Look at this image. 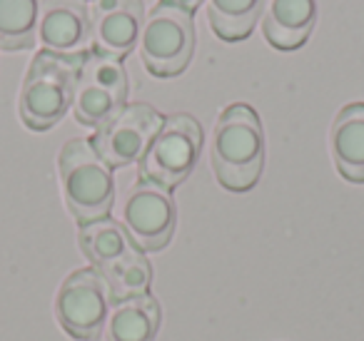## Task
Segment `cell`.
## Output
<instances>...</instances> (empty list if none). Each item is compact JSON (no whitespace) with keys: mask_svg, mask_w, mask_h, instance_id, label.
<instances>
[{"mask_svg":"<svg viewBox=\"0 0 364 341\" xmlns=\"http://www.w3.org/2000/svg\"><path fill=\"white\" fill-rule=\"evenodd\" d=\"M160 326V304L155 296L142 294L122 299L112 306L105 321L107 341H152Z\"/></svg>","mask_w":364,"mask_h":341,"instance_id":"cell-14","label":"cell"},{"mask_svg":"<svg viewBox=\"0 0 364 341\" xmlns=\"http://www.w3.org/2000/svg\"><path fill=\"white\" fill-rule=\"evenodd\" d=\"M329 155L344 180L364 185V102H349L329 130Z\"/></svg>","mask_w":364,"mask_h":341,"instance_id":"cell-13","label":"cell"},{"mask_svg":"<svg viewBox=\"0 0 364 341\" xmlns=\"http://www.w3.org/2000/svg\"><path fill=\"white\" fill-rule=\"evenodd\" d=\"M77 244H80L82 254L92 264V269L97 271L105 269L112 261H117L120 256L130 254L132 249H137L130 237H127L125 227L117 220H112V217H102V220H95L90 224H80Z\"/></svg>","mask_w":364,"mask_h":341,"instance_id":"cell-15","label":"cell"},{"mask_svg":"<svg viewBox=\"0 0 364 341\" xmlns=\"http://www.w3.org/2000/svg\"><path fill=\"white\" fill-rule=\"evenodd\" d=\"M203 150V125L188 112L165 117L150 147L142 155L140 180L155 182L165 190H175L195 170Z\"/></svg>","mask_w":364,"mask_h":341,"instance_id":"cell-5","label":"cell"},{"mask_svg":"<svg viewBox=\"0 0 364 341\" xmlns=\"http://www.w3.org/2000/svg\"><path fill=\"white\" fill-rule=\"evenodd\" d=\"M177 210L170 190L137 180L122 197V222L127 237L140 251H157L170 244Z\"/></svg>","mask_w":364,"mask_h":341,"instance_id":"cell-7","label":"cell"},{"mask_svg":"<svg viewBox=\"0 0 364 341\" xmlns=\"http://www.w3.org/2000/svg\"><path fill=\"white\" fill-rule=\"evenodd\" d=\"M58 175L65 205L77 224H90L110 215L115 200L112 167L97 155L90 140L65 142L58 155Z\"/></svg>","mask_w":364,"mask_h":341,"instance_id":"cell-2","label":"cell"},{"mask_svg":"<svg viewBox=\"0 0 364 341\" xmlns=\"http://www.w3.org/2000/svg\"><path fill=\"white\" fill-rule=\"evenodd\" d=\"M105 279L97 269H77L60 284L55 294V316L60 326L77 341H95L107 321Z\"/></svg>","mask_w":364,"mask_h":341,"instance_id":"cell-8","label":"cell"},{"mask_svg":"<svg viewBox=\"0 0 364 341\" xmlns=\"http://www.w3.org/2000/svg\"><path fill=\"white\" fill-rule=\"evenodd\" d=\"M170 3H175V6H180L182 11H188V13H195L203 6V0H170Z\"/></svg>","mask_w":364,"mask_h":341,"instance_id":"cell-19","label":"cell"},{"mask_svg":"<svg viewBox=\"0 0 364 341\" xmlns=\"http://www.w3.org/2000/svg\"><path fill=\"white\" fill-rule=\"evenodd\" d=\"M127 70L122 60L87 53L77 70L73 115L80 125L100 127L127 105Z\"/></svg>","mask_w":364,"mask_h":341,"instance_id":"cell-6","label":"cell"},{"mask_svg":"<svg viewBox=\"0 0 364 341\" xmlns=\"http://www.w3.org/2000/svg\"><path fill=\"white\" fill-rule=\"evenodd\" d=\"M36 40L46 53L82 60L92 53L90 0H41Z\"/></svg>","mask_w":364,"mask_h":341,"instance_id":"cell-10","label":"cell"},{"mask_svg":"<svg viewBox=\"0 0 364 341\" xmlns=\"http://www.w3.org/2000/svg\"><path fill=\"white\" fill-rule=\"evenodd\" d=\"M142 23V0H90L92 53L125 60L137 48Z\"/></svg>","mask_w":364,"mask_h":341,"instance_id":"cell-11","label":"cell"},{"mask_svg":"<svg viewBox=\"0 0 364 341\" xmlns=\"http://www.w3.org/2000/svg\"><path fill=\"white\" fill-rule=\"evenodd\" d=\"M165 117L145 102L125 105L115 117L100 125L90 137L97 155L110 167H127L142 160L152 137L162 127Z\"/></svg>","mask_w":364,"mask_h":341,"instance_id":"cell-9","label":"cell"},{"mask_svg":"<svg viewBox=\"0 0 364 341\" xmlns=\"http://www.w3.org/2000/svg\"><path fill=\"white\" fill-rule=\"evenodd\" d=\"M80 65L82 60H70L46 50L36 53L18 92V115L23 125L43 132L65 117L73 107Z\"/></svg>","mask_w":364,"mask_h":341,"instance_id":"cell-3","label":"cell"},{"mask_svg":"<svg viewBox=\"0 0 364 341\" xmlns=\"http://www.w3.org/2000/svg\"><path fill=\"white\" fill-rule=\"evenodd\" d=\"M213 33L220 40H245L262 16L264 0H203Z\"/></svg>","mask_w":364,"mask_h":341,"instance_id":"cell-16","label":"cell"},{"mask_svg":"<svg viewBox=\"0 0 364 341\" xmlns=\"http://www.w3.org/2000/svg\"><path fill=\"white\" fill-rule=\"evenodd\" d=\"M100 276L105 279L110 301L117 304L122 299L147 294L152 281V266L140 249H132L130 254L120 256L117 261L107 264L105 269H100Z\"/></svg>","mask_w":364,"mask_h":341,"instance_id":"cell-17","label":"cell"},{"mask_svg":"<svg viewBox=\"0 0 364 341\" xmlns=\"http://www.w3.org/2000/svg\"><path fill=\"white\" fill-rule=\"evenodd\" d=\"M41 0H0V50L36 45Z\"/></svg>","mask_w":364,"mask_h":341,"instance_id":"cell-18","label":"cell"},{"mask_svg":"<svg viewBox=\"0 0 364 341\" xmlns=\"http://www.w3.org/2000/svg\"><path fill=\"white\" fill-rule=\"evenodd\" d=\"M142 65L155 77H175L190 65L195 53L193 13L182 11L170 0H157L145 13L140 40Z\"/></svg>","mask_w":364,"mask_h":341,"instance_id":"cell-4","label":"cell"},{"mask_svg":"<svg viewBox=\"0 0 364 341\" xmlns=\"http://www.w3.org/2000/svg\"><path fill=\"white\" fill-rule=\"evenodd\" d=\"M210 157L215 177L225 190L247 192L257 185L264 170V130L255 107L232 102L220 112Z\"/></svg>","mask_w":364,"mask_h":341,"instance_id":"cell-1","label":"cell"},{"mask_svg":"<svg viewBox=\"0 0 364 341\" xmlns=\"http://www.w3.org/2000/svg\"><path fill=\"white\" fill-rule=\"evenodd\" d=\"M264 40L277 50H297L309 40L317 23V0H264L262 6Z\"/></svg>","mask_w":364,"mask_h":341,"instance_id":"cell-12","label":"cell"}]
</instances>
